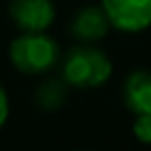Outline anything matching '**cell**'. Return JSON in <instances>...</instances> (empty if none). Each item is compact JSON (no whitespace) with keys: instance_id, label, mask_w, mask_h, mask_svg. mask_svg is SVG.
<instances>
[{"instance_id":"cell-6","label":"cell","mask_w":151,"mask_h":151,"mask_svg":"<svg viewBox=\"0 0 151 151\" xmlns=\"http://www.w3.org/2000/svg\"><path fill=\"white\" fill-rule=\"evenodd\" d=\"M124 104L130 112L151 114V73L149 70H134L124 81Z\"/></svg>"},{"instance_id":"cell-9","label":"cell","mask_w":151,"mask_h":151,"mask_svg":"<svg viewBox=\"0 0 151 151\" xmlns=\"http://www.w3.org/2000/svg\"><path fill=\"white\" fill-rule=\"evenodd\" d=\"M6 118H9V95L0 85V126L6 122Z\"/></svg>"},{"instance_id":"cell-4","label":"cell","mask_w":151,"mask_h":151,"mask_svg":"<svg viewBox=\"0 0 151 151\" xmlns=\"http://www.w3.org/2000/svg\"><path fill=\"white\" fill-rule=\"evenodd\" d=\"M9 13L13 23L25 33H44L56 17L52 0H11Z\"/></svg>"},{"instance_id":"cell-3","label":"cell","mask_w":151,"mask_h":151,"mask_svg":"<svg viewBox=\"0 0 151 151\" xmlns=\"http://www.w3.org/2000/svg\"><path fill=\"white\" fill-rule=\"evenodd\" d=\"M101 9L120 31L137 33L151 27V0H101Z\"/></svg>"},{"instance_id":"cell-8","label":"cell","mask_w":151,"mask_h":151,"mask_svg":"<svg viewBox=\"0 0 151 151\" xmlns=\"http://www.w3.org/2000/svg\"><path fill=\"white\" fill-rule=\"evenodd\" d=\"M132 132L141 143L151 145V114H139L132 124Z\"/></svg>"},{"instance_id":"cell-7","label":"cell","mask_w":151,"mask_h":151,"mask_svg":"<svg viewBox=\"0 0 151 151\" xmlns=\"http://www.w3.org/2000/svg\"><path fill=\"white\" fill-rule=\"evenodd\" d=\"M68 83L64 79H48L40 85L35 91V101L44 110H56L60 108L68 97Z\"/></svg>"},{"instance_id":"cell-2","label":"cell","mask_w":151,"mask_h":151,"mask_svg":"<svg viewBox=\"0 0 151 151\" xmlns=\"http://www.w3.org/2000/svg\"><path fill=\"white\" fill-rule=\"evenodd\" d=\"M11 62L23 75L48 73L60 60L58 44L46 33H23L11 44Z\"/></svg>"},{"instance_id":"cell-1","label":"cell","mask_w":151,"mask_h":151,"mask_svg":"<svg viewBox=\"0 0 151 151\" xmlns=\"http://www.w3.org/2000/svg\"><path fill=\"white\" fill-rule=\"evenodd\" d=\"M112 75V60L93 46H77L68 50L62 62V79L77 89H93L104 85Z\"/></svg>"},{"instance_id":"cell-5","label":"cell","mask_w":151,"mask_h":151,"mask_svg":"<svg viewBox=\"0 0 151 151\" xmlns=\"http://www.w3.org/2000/svg\"><path fill=\"white\" fill-rule=\"evenodd\" d=\"M108 29H110V19L101 6L81 9L70 23V33L83 44L99 42L101 37H106Z\"/></svg>"}]
</instances>
